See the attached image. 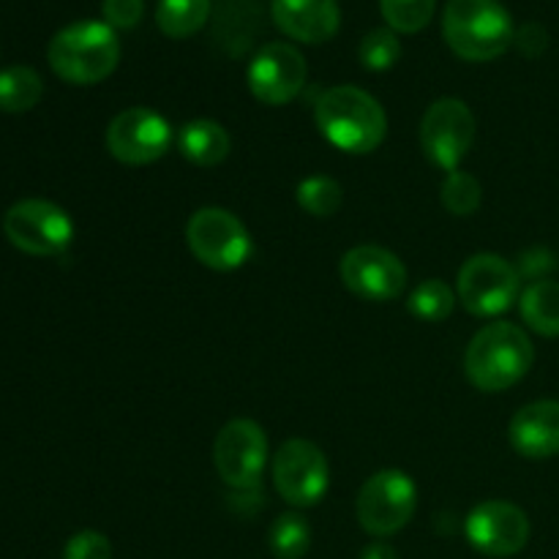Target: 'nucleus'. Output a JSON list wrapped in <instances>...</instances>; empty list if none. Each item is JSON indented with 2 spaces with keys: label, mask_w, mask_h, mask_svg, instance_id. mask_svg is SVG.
<instances>
[{
  "label": "nucleus",
  "mask_w": 559,
  "mask_h": 559,
  "mask_svg": "<svg viewBox=\"0 0 559 559\" xmlns=\"http://www.w3.org/2000/svg\"><path fill=\"white\" fill-rule=\"evenodd\" d=\"M314 118L320 134L333 147L355 153V156L377 151L388 134V118L382 104L371 93L355 85L328 87L317 102Z\"/></svg>",
  "instance_id": "obj_1"
},
{
  "label": "nucleus",
  "mask_w": 559,
  "mask_h": 559,
  "mask_svg": "<svg viewBox=\"0 0 559 559\" xmlns=\"http://www.w3.org/2000/svg\"><path fill=\"white\" fill-rule=\"evenodd\" d=\"M535 364V347L513 322H491L480 328L464 353L467 380L484 393H500L527 377Z\"/></svg>",
  "instance_id": "obj_2"
},
{
  "label": "nucleus",
  "mask_w": 559,
  "mask_h": 559,
  "mask_svg": "<svg viewBox=\"0 0 559 559\" xmlns=\"http://www.w3.org/2000/svg\"><path fill=\"white\" fill-rule=\"evenodd\" d=\"M442 36L462 60L489 63L511 47L516 27L500 0H448Z\"/></svg>",
  "instance_id": "obj_3"
},
{
  "label": "nucleus",
  "mask_w": 559,
  "mask_h": 559,
  "mask_svg": "<svg viewBox=\"0 0 559 559\" xmlns=\"http://www.w3.org/2000/svg\"><path fill=\"white\" fill-rule=\"evenodd\" d=\"M47 60L55 74L71 85H96L107 80L120 60L118 33L107 22L82 20L66 25L49 41Z\"/></svg>",
  "instance_id": "obj_4"
},
{
  "label": "nucleus",
  "mask_w": 559,
  "mask_h": 559,
  "mask_svg": "<svg viewBox=\"0 0 559 559\" xmlns=\"http://www.w3.org/2000/svg\"><path fill=\"white\" fill-rule=\"evenodd\" d=\"M186 243L194 260L218 273L243 267L254 251L249 229L224 207H200L186 224Z\"/></svg>",
  "instance_id": "obj_5"
},
{
  "label": "nucleus",
  "mask_w": 559,
  "mask_h": 559,
  "mask_svg": "<svg viewBox=\"0 0 559 559\" xmlns=\"http://www.w3.org/2000/svg\"><path fill=\"white\" fill-rule=\"evenodd\" d=\"M3 233L14 249L31 257H60L74 240V224L49 200H20L3 216Z\"/></svg>",
  "instance_id": "obj_6"
},
{
  "label": "nucleus",
  "mask_w": 559,
  "mask_h": 559,
  "mask_svg": "<svg viewBox=\"0 0 559 559\" xmlns=\"http://www.w3.org/2000/svg\"><path fill=\"white\" fill-rule=\"evenodd\" d=\"M456 295L469 314H506L522 298V276L516 265L497 254H475L462 265Z\"/></svg>",
  "instance_id": "obj_7"
},
{
  "label": "nucleus",
  "mask_w": 559,
  "mask_h": 559,
  "mask_svg": "<svg viewBox=\"0 0 559 559\" xmlns=\"http://www.w3.org/2000/svg\"><path fill=\"white\" fill-rule=\"evenodd\" d=\"M415 506H418L415 480L402 469H382L364 484L355 513L366 533L374 538H388L407 527Z\"/></svg>",
  "instance_id": "obj_8"
},
{
  "label": "nucleus",
  "mask_w": 559,
  "mask_h": 559,
  "mask_svg": "<svg viewBox=\"0 0 559 559\" xmlns=\"http://www.w3.org/2000/svg\"><path fill=\"white\" fill-rule=\"evenodd\" d=\"M267 462V437L251 418H235L224 426L213 442V464L233 491L262 486V469Z\"/></svg>",
  "instance_id": "obj_9"
},
{
  "label": "nucleus",
  "mask_w": 559,
  "mask_h": 559,
  "mask_svg": "<svg viewBox=\"0 0 559 559\" xmlns=\"http://www.w3.org/2000/svg\"><path fill=\"white\" fill-rule=\"evenodd\" d=\"M475 131H478L475 115L462 98H440L426 109L420 120V145L431 164L453 173L473 151Z\"/></svg>",
  "instance_id": "obj_10"
},
{
  "label": "nucleus",
  "mask_w": 559,
  "mask_h": 559,
  "mask_svg": "<svg viewBox=\"0 0 559 559\" xmlns=\"http://www.w3.org/2000/svg\"><path fill=\"white\" fill-rule=\"evenodd\" d=\"M273 484L293 508L317 506L331 484L325 453L309 440H287L273 456Z\"/></svg>",
  "instance_id": "obj_11"
},
{
  "label": "nucleus",
  "mask_w": 559,
  "mask_h": 559,
  "mask_svg": "<svg viewBox=\"0 0 559 559\" xmlns=\"http://www.w3.org/2000/svg\"><path fill=\"white\" fill-rule=\"evenodd\" d=\"M173 126L164 115L147 107L123 109L107 129V151L129 167H145L158 162L173 145Z\"/></svg>",
  "instance_id": "obj_12"
},
{
  "label": "nucleus",
  "mask_w": 559,
  "mask_h": 559,
  "mask_svg": "<svg viewBox=\"0 0 559 559\" xmlns=\"http://www.w3.org/2000/svg\"><path fill=\"white\" fill-rule=\"evenodd\" d=\"M344 287L369 304H388L407 289V267L382 246H355L342 257Z\"/></svg>",
  "instance_id": "obj_13"
},
{
  "label": "nucleus",
  "mask_w": 559,
  "mask_h": 559,
  "mask_svg": "<svg viewBox=\"0 0 559 559\" xmlns=\"http://www.w3.org/2000/svg\"><path fill=\"white\" fill-rule=\"evenodd\" d=\"M306 58L298 47L271 41L249 63V91L257 102L267 107H282L295 102L306 85Z\"/></svg>",
  "instance_id": "obj_14"
},
{
  "label": "nucleus",
  "mask_w": 559,
  "mask_h": 559,
  "mask_svg": "<svg viewBox=\"0 0 559 559\" xmlns=\"http://www.w3.org/2000/svg\"><path fill=\"white\" fill-rule=\"evenodd\" d=\"M473 549L486 557H513L527 546L530 519L519 506L506 500H486L473 508L464 522Z\"/></svg>",
  "instance_id": "obj_15"
},
{
  "label": "nucleus",
  "mask_w": 559,
  "mask_h": 559,
  "mask_svg": "<svg viewBox=\"0 0 559 559\" xmlns=\"http://www.w3.org/2000/svg\"><path fill=\"white\" fill-rule=\"evenodd\" d=\"M271 14L284 36L304 44L331 41L342 25L336 0H273Z\"/></svg>",
  "instance_id": "obj_16"
},
{
  "label": "nucleus",
  "mask_w": 559,
  "mask_h": 559,
  "mask_svg": "<svg viewBox=\"0 0 559 559\" xmlns=\"http://www.w3.org/2000/svg\"><path fill=\"white\" fill-rule=\"evenodd\" d=\"M511 445L519 456L533 459H551L559 453V402H533L519 409L511 420Z\"/></svg>",
  "instance_id": "obj_17"
},
{
  "label": "nucleus",
  "mask_w": 559,
  "mask_h": 559,
  "mask_svg": "<svg viewBox=\"0 0 559 559\" xmlns=\"http://www.w3.org/2000/svg\"><path fill=\"white\" fill-rule=\"evenodd\" d=\"M175 145H178L180 156L191 162L194 167H216L233 151V140H229L227 129L216 120H189L175 134Z\"/></svg>",
  "instance_id": "obj_18"
},
{
  "label": "nucleus",
  "mask_w": 559,
  "mask_h": 559,
  "mask_svg": "<svg viewBox=\"0 0 559 559\" xmlns=\"http://www.w3.org/2000/svg\"><path fill=\"white\" fill-rule=\"evenodd\" d=\"M519 309H522V320L535 333L546 338L559 336V282L544 278V282L527 284L519 298Z\"/></svg>",
  "instance_id": "obj_19"
},
{
  "label": "nucleus",
  "mask_w": 559,
  "mask_h": 559,
  "mask_svg": "<svg viewBox=\"0 0 559 559\" xmlns=\"http://www.w3.org/2000/svg\"><path fill=\"white\" fill-rule=\"evenodd\" d=\"M44 96V82L31 66H9L0 71V112H31Z\"/></svg>",
  "instance_id": "obj_20"
},
{
  "label": "nucleus",
  "mask_w": 559,
  "mask_h": 559,
  "mask_svg": "<svg viewBox=\"0 0 559 559\" xmlns=\"http://www.w3.org/2000/svg\"><path fill=\"white\" fill-rule=\"evenodd\" d=\"M213 0H158L156 25L169 38H189L205 27Z\"/></svg>",
  "instance_id": "obj_21"
},
{
  "label": "nucleus",
  "mask_w": 559,
  "mask_h": 559,
  "mask_svg": "<svg viewBox=\"0 0 559 559\" xmlns=\"http://www.w3.org/2000/svg\"><path fill=\"white\" fill-rule=\"evenodd\" d=\"M453 306H456V293L451 289V284H445L442 278H426L418 287L409 293L407 309L409 314H415L424 322H442L451 317Z\"/></svg>",
  "instance_id": "obj_22"
},
{
  "label": "nucleus",
  "mask_w": 559,
  "mask_h": 559,
  "mask_svg": "<svg viewBox=\"0 0 559 559\" xmlns=\"http://www.w3.org/2000/svg\"><path fill=\"white\" fill-rule=\"evenodd\" d=\"M295 197H298V205L314 218L336 216L338 207L344 205V189L338 186V180L328 178V175H311V178L300 180Z\"/></svg>",
  "instance_id": "obj_23"
},
{
  "label": "nucleus",
  "mask_w": 559,
  "mask_h": 559,
  "mask_svg": "<svg viewBox=\"0 0 559 559\" xmlns=\"http://www.w3.org/2000/svg\"><path fill=\"white\" fill-rule=\"evenodd\" d=\"M267 544H271V551L276 559H304L309 555L311 546L309 522L298 516V513H282L273 522Z\"/></svg>",
  "instance_id": "obj_24"
},
{
  "label": "nucleus",
  "mask_w": 559,
  "mask_h": 559,
  "mask_svg": "<svg viewBox=\"0 0 559 559\" xmlns=\"http://www.w3.org/2000/svg\"><path fill=\"white\" fill-rule=\"evenodd\" d=\"M437 0H380V11L393 33H418L431 22Z\"/></svg>",
  "instance_id": "obj_25"
},
{
  "label": "nucleus",
  "mask_w": 559,
  "mask_h": 559,
  "mask_svg": "<svg viewBox=\"0 0 559 559\" xmlns=\"http://www.w3.org/2000/svg\"><path fill=\"white\" fill-rule=\"evenodd\" d=\"M440 194L448 213H453V216H473L480 207L484 191H480V183L475 175L464 173V169H453V173H448Z\"/></svg>",
  "instance_id": "obj_26"
},
{
  "label": "nucleus",
  "mask_w": 559,
  "mask_h": 559,
  "mask_svg": "<svg viewBox=\"0 0 559 559\" xmlns=\"http://www.w3.org/2000/svg\"><path fill=\"white\" fill-rule=\"evenodd\" d=\"M360 63L369 71H388L399 63L402 58V44L391 27H374L360 41Z\"/></svg>",
  "instance_id": "obj_27"
},
{
  "label": "nucleus",
  "mask_w": 559,
  "mask_h": 559,
  "mask_svg": "<svg viewBox=\"0 0 559 559\" xmlns=\"http://www.w3.org/2000/svg\"><path fill=\"white\" fill-rule=\"evenodd\" d=\"M63 559H112V546H109L107 535L85 530L66 544Z\"/></svg>",
  "instance_id": "obj_28"
},
{
  "label": "nucleus",
  "mask_w": 559,
  "mask_h": 559,
  "mask_svg": "<svg viewBox=\"0 0 559 559\" xmlns=\"http://www.w3.org/2000/svg\"><path fill=\"white\" fill-rule=\"evenodd\" d=\"M102 14L112 31H131L145 14V0H104Z\"/></svg>",
  "instance_id": "obj_29"
},
{
  "label": "nucleus",
  "mask_w": 559,
  "mask_h": 559,
  "mask_svg": "<svg viewBox=\"0 0 559 559\" xmlns=\"http://www.w3.org/2000/svg\"><path fill=\"white\" fill-rule=\"evenodd\" d=\"M555 267H557V257L551 254L549 249H530L519 257L516 271L519 276L530 278V284H533V282H544Z\"/></svg>",
  "instance_id": "obj_30"
},
{
  "label": "nucleus",
  "mask_w": 559,
  "mask_h": 559,
  "mask_svg": "<svg viewBox=\"0 0 559 559\" xmlns=\"http://www.w3.org/2000/svg\"><path fill=\"white\" fill-rule=\"evenodd\" d=\"M516 44L527 58H538V55L549 47V33H546V27L538 25V22H530V25H524L522 31L516 33Z\"/></svg>",
  "instance_id": "obj_31"
},
{
  "label": "nucleus",
  "mask_w": 559,
  "mask_h": 559,
  "mask_svg": "<svg viewBox=\"0 0 559 559\" xmlns=\"http://www.w3.org/2000/svg\"><path fill=\"white\" fill-rule=\"evenodd\" d=\"M360 559H399V555L391 544H382V540H377V544L366 546Z\"/></svg>",
  "instance_id": "obj_32"
}]
</instances>
